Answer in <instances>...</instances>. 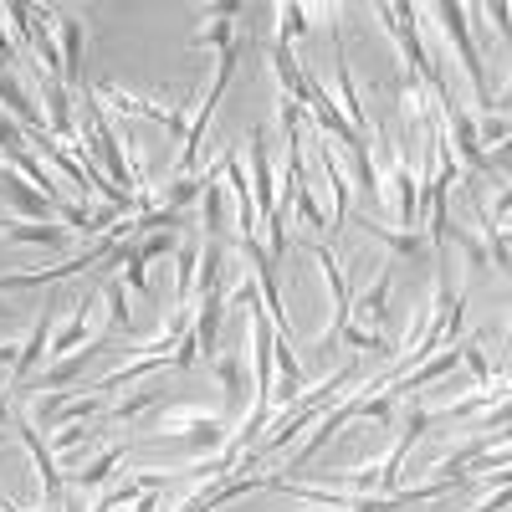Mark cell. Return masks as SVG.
<instances>
[{
	"label": "cell",
	"mask_w": 512,
	"mask_h": 512,
	"mask_svg": "<svg viewBox=\"0 0 512 512\" xmlns=\"http://www.w3.org/2000/svg\"><path fill=\"white\" fill-rule=\"evenodd\" d=\"M374 16L384 21V31L395 36L405 72H415V77L425 82V93H431V103H436V113H441V108L451 103V88H446V77H441L431 47L420 41V11H415V6H374Z\"/></svg>",
	"instance_id": "obj_1"
},
{
	"label": "cell",
	"mask_w": 512,
	"mask_h": 512,
	"mask_svg": "<svg viewBox=\"0 0 512 512\" xmlns=\"http://www.w3.org/2000/svg\"><path fill=\"white\" fill-rule=\"evenodd\" d=\"M77 98H82V118H88V154H93V164L103 169V175L123 190V195H139L144 185H139V175H134V164H128V154H123V139L108 128V113H103V103H98V93L93 88H77Z\"/></svg>",
	"instance_id": "obj_2"
},
{
	"label": "cell",
	"mask_w": 512,
	"mask_h": 512,
	"mask_svg": "<svg viewBox=\"0 0 512 512\" xmlns=\"http://www.w3.org/2000/svg\"><path fill=\"white\" fill-rule=\"evenodd\" d=\"M159 431L185 436V446H190V451H195V461H200V456H216V451L231 441L236 425H231L226 415L200 410V405H169V410L159 415Z\"/></svg>",
	"instance_id": "obj_3"
},
{
	"label": "cell",
	"mask_w": 512,
	"mask_h": 512,
	"mask_svg": "<svg viewBox=\"0 0 512 512\" xmlns=\"http://www.w3.org/2000/svg\"><path fill=\"white\" fill-rule=\"evenodd\" d=\"M436 21H441L446 41L456 47V62L466 67V77H472L477 108L487 113V108H492V88H487V72H482V52H477V41H472V21H466V6H456V0H441V6H436Z\"/></svg>",
	"instance_id": "obj_4"
},
{
	"label": "cell",
	"mask_w": 512,
	"mask_h": 512,
	"mask_svg": "<svg viewBox=\"0 0 512 512\" xmlns=\"http://www.w3.org/2000/svg\"><path fill=\"white\" fill-rule=\"evenodd\" d=\"M359 400H364V390H354V395H344V400H338L333 410H323L313 425H308V441L303 446H297L292 456H287V472H308V466H313V456L338 436V431H344V425L349 420H359Z\"/></svg>",
	"instance_id": "obj_5"
},
{
	"label": "cell",
	"mask_w": 512,
	"mask_h": 512,
	"mask_svg": "<svg viewBox=\"0 0 512 512\" xmlns=\"http://www.w3.org/2000/svg\"><path fill=\"white\" fill-rule=\"evenodd\" d=\"M62 308H67V318L52 328L47 359H67L72 349H82V344H93V338H103V333H98V297H72V303H62Z\"/></svg>",
	"instance_id": "obj_6"
},
{
	"label": "cell",
	"mask_w": 512,
	"mask_h": 512,
	"mask_svg": "<svg viewBox=\"0 0 512 512\" xmlns=\"http://www.w3.org/2000/svg\"><path fill=\"white\" fill-rule=\"evenodd\" d=\"M93 415H108V400L103 395H82V400H67V390H52L47 400L36 405V431H57V425H82Z\"/></svg>",
	"instance_id": "obj_7"
},
{
	"label": "cell",
	"mask_w": 512,
	"mask_h": 512,
	"mask_svg": "<svg viewBox=\"0 0 512 512\" xmlns=\"http://www.w3.org/2000/svg\"><path fill=\"white\" fill-rule=\"evenodd\" d=\"M267 477H256V472H231V477H216V482H200L175 512H216L226 507L231 497H246V492H262Z\"/></svg>",
	"instance_id": "obj_8"
},
{
	"label": "cell",
	"mask_w": 512,
	"mask_h": 512,
	"mask_svg": "<svg viewBox=\"0 0 512 512\" xmlns=\"http://www.w3.org/2000/svg\"><path fill=\"white\" fill-rule=\"evenodd\" d=\"M267 128H251V200H256V221H267L272 210H277V175H272V149H267Z\"/></svg>",
	"instance_id": "obj_9"
},
{
	"label": "cell",
	"mask_w": 512,
	"mask_h": 512,
	"mask_svg": "<svg viewBox=\"0 0 512 512\" xmlns=\"http://www.w3.org/2000/svg\"><path fill=\"white\" fill-rule=\"evenodd\" d=\"M52 328H57V318H52V313H41V318L31 323L26 344L16 349V364H11V384H6L11 395H21V390H26V379L41 369V359H47V344H52Z\"/></svg>",
	"instance_id": "obj_10"
},
{
	"label": "cell",
	"mask_w": 512,
	"mask_h": 512,
	"mask_svg": "<svg viewBox=\"0 0 512 512\" xmlns=\"http://www.w3.org/2000/svg\"><path fill=\"white\" fill-rule=\"evenodd\" d=\"M221 180H226V185H231V195H236V226H241V241H246V236H256V231H262V221H256L251 180H246V169H241V159H236V144H226V149H221Z\"/></svg>",
	"instance_id": "obj_11"
},
{
	"label": "cell",
	"mask_w": 512,
	"mask_h": 512,
	"mask_svg": "<svg viewBox=\"0 0 512 512\" xmlns=\"http://www.w3.org/2000/svg\"><path fill=\"white\" fill-rule=\"evenodd\" d=\"M390 195H395V210H400V226L415 231L420 226V180H415L410 159L395 154V144H390Z\"/></svg>",
	"instance_id": "obj_12"
},
{
	"label": "cell",
	"mask_w": 512,
	"mask_h": 512,
	"mask_svg": "<svg viewBox=\"0 0 512 512\" xmlns=\"http://www.w3.org/2000/svg\"><path fill=\"white\" fill-rule=\"evenodd\" d=\"M0 113L16 118L31 139H36V134H47V118H41V113L31 108V98H26V88H21V77H16L6 62H0Z\"/></svg>",
	"instance_id": "obj_13"
},
{
	"label": "cell",
	"mask_w": 512,
	"mask_h": 512,
	"mask_svg": "<svg viewBox=\"0 0 512 512\" xmlns=\"http://www.w3.org/2000/svg\"><path fill=\"white\" fill-rule=\"evenodd\" d=\"M0 200H11V205H16V216H26V221H47L52 210H57L41 190H31L11 164H0Z\"/></svg>",
	"instance_id": "obj_14"
},
{
	"label": "cell",
	"mask_w": 512,
	"mask_h": 512,
	"mask_svg": "<svg viewBox=\"0 0 512 512\" xmlns=\"http://www.w3.org/2000/svg\"><path fill=\"white\" fill-rule=\"evenodd\" d=\"M313 154H318V175L328 180V195H333V216H328V226H333V241H338V231L349 226V185H344V169H338V154L328 149V139H323Z\"/></svg>",
	"instance_id": "obj_15"
},
{
	"label": "cell",
	"mask_w": 512,
	"mask_h": 512,
	"mask_svg": "<svg viewBox=\"0 0 512 512\" xmlns=\"http://www.w3.org/2000/svg\"><path fill=\"white\" fill-rule=\"evenodd\" d=\"M82 52H88V26L82 16H62V88H82Z\"/></svg>",
	"instance_id": "obj_16"
},
{
	"label": "cell",
	"mask_w": 512,
	"mask_h": 512,
	"mask_svg": "<svg viewBox=\"0 0 512 512\" xmlns=\"http://www.w3.org/2000/svg\"><path fill=\"white\" fill-rule=\"evenodd\" d=\"M216 379H221V390H226V420H236L246 410V349H226L216 359Z\"/></svg>",
	"instance_id": "obj_17"
},
{
	"label": "cell",
	"mask_w": 512,
	"mask_h": 512,
	"mask_svg": "<svg viewBox=\"0 0 512 512\" xmlns=\"http://www.w3.org/2000/svg\"><path fill=\"white\" fill-rule=\"evenodd\" d=\"M0 241H16V246H47V251H62L72 241L67 226H52V221H0Z\"/></svg>",
	"instance_id": "obj_18"
},
{
	"label": "cell",
	"mask_w": 512,
	"mask_h": 512,
	"mask_svg": "<svg viewBox=\"0 0 512 512\" xmlns=\"http://www.w3.org/2000/svg\"><path fill=\"white\" fill-rule=\"evenodd\" d=\"M108 349V338H93V344H82V349H72L67 359H57L52 369H41V379H36V390H67V384L82 374V369H88L98 354Z\"/></svg>",
	"instance_id": "obj_19"
},
{
	"label": "cell",
	"mask_w": 512,
	"mask_h": 512,
	"mask_svg": "<svg viewBox=\"0 0 512 512\" xmlns=\"http://www.w3.org/2000/svg\"><path fill=\"white\" fill-rule=\"evenodd\" d=\"M390 287H395V272L384 267L379 277H374V287L359 297V303L349 308V313H359V328H369V333H379L384 328V318H390Z\"/></svg>",
	"instance_id": "obj_20"
},
{
	"label": "cell",
	"mask_w": 512,
	"mask_h": 512,
	"mask_svg": "<svg viewBox=\"0 0 512 512\" xmlns=\"http://www.w3.org/2000/svg\"><path fill=\"white\" fill-rule=\"evenodd\" d=\"M205 195H200V205H205V236L210 241H221V231H226V185H221V159L205 169Z\"/></svg>",
	"instance_id": "obj_21"
},
{
	"label": "cell",
	"mask_w": 512,
	"mask_h": 512,
	"mask_svg": "<svg viewBox=\"0 0 512 512\" xmlns=\"http://www.w3.org/2000/svg\"><path fill=\"white\" fill-rule=\"evenodd\" d=\"M364 226V236L369 241H379V246H390L395 256H431V241H425V231H390V226H379V221H359Z\"/></svg>",
	"instance_id": "obj_22"
},
{
	"label": "cell",
	"mask_w": 512,
	"mask_h": 512,
	"mask_svg": "<svg viewBox=\"0 0 512 512\" xmlns=\"http://www.w3.org/2000/svg\"><path fill=\"white\" fill-rule=\"evenodd\" d=\"M108 267H118L113 277H123L139 297H149V262H144V251H139L134 241H118V246H113V256H108Z\"/></svg>",
	"instance_id": "obj_23"
},
{
	"label": "cell",
	"mask_w": 512,
	"mask_h": 512,
	"mask_svg": "<svg viewBox=\"0 0 512 512\" xmlns=\"http://www.w3.org/2000/svg\"><path fill=\"white\" fill-rule=\"evenodd\" d=\"M195 272H200V236H185L175 246V303L190 308V297H195Z\"/></svg>",
	"instance_id": "obj_24"
},
{
	"label": "cell",
	"mask_w": 512,
	"mask_h": 512,
	"mask_svg": "<svg viewBox=\"0 0 512 512\" xmlns=\"http://www.w3.org/2000/svg\"><path fill=\"white\" fill-rule=\"evenodd\" d=\"M123 456H128V446H103L88 466H82V472H72V477H67V487H72V492H82V487H103V482H108V472H113V466H118Z\"/></svg>",
	"instance_id": "obj_25"
},
{
	"label": "cell",
	"mask_w": 512,
	"mask_h": 512,
	"mask_svg": "<svg viewBox=\"0 0 512 512\" xmlns=\"http://www.w3.org/2000/svg\"><path fill=\"white\" fill-rule=\"evenodd\" d=\"M205 195V180L200 175H175L164 185V195H159V210H175V216H185V205L190 200H200Z\"/></svg>",
	"instance_id": "obj_26"
},
{
	"label": "cell",
	"mask_w": 512,
	"mask_h": 512,
	"mask_svg": "<svg viewBox=\"0 0 512 512\" xmlns=\"http://www.w3.org/2000/svg\"><path fill=\"white\" fill-rule=\"evenodd\" d=\"M461 349V364L477 374V390H487L492 384V364H487V349H482V338H466V344H456Z\"/></svg>",
	"instance_id": "obj_27"
},
{
	"label": "cell",
	"mask_w": 512,
	"mask_h": 512,
	"mask_svg": "<svg viewBox=\"0 0 512 512\" xmlns=\"http://www.w3.org/2000/svg\"><path fill=\"white\" fill-rule=\"evenodd\" d=\"M477 144H497V149L507 144V108H502V103L477 118Z\"/></svg>",
	"instance_id": "obj_28"
},
{
	"label": "cell",
	"mask_w": 512,
	"mask_h": 512,
	"mask_svg": "<svg viewBox=\"0 0 512 512\" xmlns=\"http://www.w3.org/2000/svg\"><path fill=\"white\" fill-rule=\"evenodd\" d=\"M303 31H308V6H297V0L277 6V41H297Z\"/></svg>",
	"instance_id": "obj_29"
},
{
	"label": "cell",
	"mask_w": 512,
	"mask_h": 512,
	"mask_svg": "<svg viewBox=\"0 0 512 512\" xmlns=\"http://www.w3.org/2000/svg\"><path fill=\"white\" fill-rule=\"evenodd\" d=\"M159 400H164V390H139V395H128L123 405H113L108 420H139V415H144L149 405H159Z\"/></svg>",
	"instance_id": "obj_30"
},
{
	"label": "cell",
	"mask_w": 512,
	"mask_h": 512,
	"mask_svg": "<svg viewBox=\"0 0 512 512\" xmlns=\"http://www.w3.org/2000/svg\"><path fill=\"white\" fill-rule=\"evenodd\" d=\"M134 246L144 251V262H154V256H175L180 231H154V236H144V241H134Z\"/></svg>",
	"instance_id": "obj_31"
},
{
	"label": "cell",
	"mask_w": 512,
	"mask_h": 512,
	"mask_svg": "<svg viewBox=\"0 0 512 512\" xmlns=\"http://www.w3.org/2000/svg\"><path fill=\"white\" fill-rule=\"evenodd\" d=\"M446 241H461V246H466V256H472V272H482V267H487V246H482L472 231H461V226L451 221V226H446Z\"/></svg>",
	"instance_id": "obj_32"
},
{
	"label": "cell",
	"mask_w": 512,
	"mask_h": 512,
	"mask_svg": "<svg viewBox=\"0 0 512 512\" xmlns=\"http://www.w3.org/2000/svg\"><path fill=\"white\" fill-rule=\"evenodd\" d=\"M139 487H144V492L134 497V512H159V497H164V492L154 487V477H139Z\"/></svg>",
	"instance_id": "obj_33"
},
{
	"label": "cell",
	"mask_w": 512,
	"mask_h": 512,
	"mask_svg": "<svg viewBox=\"0 0 512 512\" xmlns=\"http://www.w3.org/2000/svg\"><path fill=\"white\" fill-rule=\"evenodd\" d=\"M0 62H16V47H11V31H6V11H0Z\"/></svg>",
	"instance_id": "obj_34"
},
{
	"label": "cell",
	"mask_w": 512,
	"mask_h": 512,
	"mask_svg": "<svg viewBox=\"0 0 512 512\" xmlns=\"http://www.w3.org/2000/svg\"><path fill=\"white\" fill-rule=\"evenodd\" d=\"M472 512H507V487H497V497H487V502H477Z\"/></svg>",
	"instance_id": "obj_35"
},
{
	"label": "cell",
	"mask_w": 512,
	"mask_h": 512,
	"mask_svg": "<svg viewBox=\"0 0 512 512\" xmlns=\"http://www.w3.org/2000/svg\"><path fill=\"white\" fill-rule=\"evenodd\" d=\"M16 349H21V344H11V338H0V369H11V364H16Z\"/></svg>",
	"instance_id": "obj_36"
},
{
	"label": "cell",
	"mask_w": 512,
	"mask_h": 512,
	"mask_svg": "<svg viewBox=\"0 0 512 512\" xmlns=\"http://www.w3.org/2000/svg\"><path fill=\"white\" fill-rule=\"evenodd\" d=\"M487 16H492V21H497V36H502V41H507V6H487Z\"/></svg>",
	"instance_id": "obj_37"
},
{
	"label": "cell",
	"mask_w": 512,
	"mask_h": 512,
	"mask_svg": "<svg viewBox=\"0 0 512 512\" xmlns=\"http://www.w3.org/2000/svg\"><path fill=\"white\" fill-rule=\"evenodd\" d=\"M16 441V431H0V446H11Z\"/></svg>",
	"instance_id": "obj_38"
}]
</instances>
